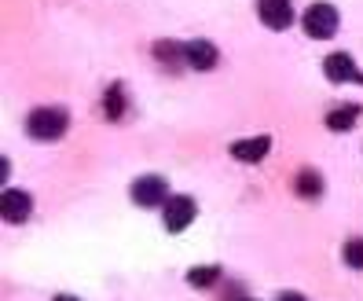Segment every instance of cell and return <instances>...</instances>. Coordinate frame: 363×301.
Here are the masks:
<instances>
[{
    "label": "cell",
    "mask_w": 363,
    "mask_h": 301,
    "mask_svg": "<svg viewBox=\"0 0 363 301\" xmlns=\"http://www.w3.org/2000/svg\"><path fill=\"white\" fill-rule=\"evenodd\" d=\"M67 125H70L67 111H55V106H40V111H33L30 121H26L30 136H37V140H59L67 133Z\"/></svg>",
    "instance_id": "obj_1"
},
{
    "label": "cell",
    "mask_w": 363,
    "mask_h": 301,
    "mask_svg": "<svg viewBox=\"0 0 363 301\" xmlns=\"http://www.w3.org/2000/svg\"><path fill=\"white\" fill-rule=\"evenodd\" d=\"M301 26H305V33L312 40H327V37L337 33V11L330 4H312L305 11V18H301Z\"/></svg>",
    "instance_id": "obj_2"
},
{
    "label": "cell",
    "mask_w": 363,
    "mask_h": 301,
    "mask_svg": "<svg viewBox=\"0 0 363 301\" xmlns=\"http://www.w3.org/2000/svg\"><path fill=\"white\" fill-rule=\"evenodd\" d=\"M169 195V187H165V177H140L133 184V202L136 206H162Z\"/></svg>",
    "instance_id": "obj_3"
},
{
    "label": "cell",
    "mask_w": 363,
    "mask_h": 301,
    "mask_svg": "<svg viewBox=\"0 0 363 301\" xmlns=\"http://www.w3.org/2000/svg\"><path fill=\"white\" fill-rule=\"evenodd\" d=\"M191 221H195V199L177 195V199L165 202V228L169 231H184Z\"/></svg>",
    "instance_id": "obj_4"
},
{
    "label": "cell",
    "mask_w": 363,
    "mask_h": 301,
    "mask_svg": "<svg viewBox=\"0 0 363 301\" xmlns=\"http://www.w3.org/2000/svg\"><path fill=\"white\" fill-rule=\"evenodd\" d=\"M30 209H33V199L26 195V191H4V195H0V217L11 221V224L26 221Z\"/></svg>",
    "instance_id": "obj_5"
},
{
    "label": "cell",
    "mask_w": 363,
    "mask_h": 301,
    "mask_svg": "<svg viewBox=\"0 0 363 301\" xmlns=\"http://www.w3.org/2000/svg\"><path fill=\"white\" fill-rule=\"evenodd\" d=\"M323 70H327V77H330V81H363V74H359V67H356V59H352V55H345V52L327 55Z\"/></svg>",
    "instance_id": "obj_6"
},
{
    "label": "cell",
    "mask_w": 363,
    "mask_h": 301,
    "mask_svg": "<svg viewBox=\"0 0 363 301\" xmlns=\"http://www.w3.org/2000/svg\"><path fill=\"white\" fill-rule=\"evenodd\" d=\"M261 18L268 23V30H286L294 18L290 0H261Z\"/></svg>",
    "instance_id": "obj_7"
},
{
    "label": "cell",
    "mask_w": 363,
    "mask_h": 301,
    "mask_svg": "<svg viewBox=\"0 0 363 301\" xmlns=\"http://www.w3.org/2000/svg\"><path fill=\"white\" fill-rule=\"evenodd\" d=\"M268 150H272V140L268 136H253V140L231 143V158H239V162H261Z\"/></svg>",
    "instance_id": "obj_8"
},
{
    "label": "cell",
    "mask_w": 363,
    "mask_h": 301,
    "mask_svg": "<svg viewBox=\"0 0 363 301\" xmlns=\"http://www.w3.org/2000/svg\"><path fill=\"white\" fill-rule=\"evenodd\" d=\"M184 59L195 70H213V67H217V48H213L209 40H191V45L184 48Z\"/></svg>",
    "instance_id": "obj_9"
},
{
    "label": "cell",
    "mask_w": 363,
    "mask_h": 301,
    "mask_svg": "<svg viewBox=\"0 0 363 301\" xmlns=\"http://www.w3.org/2000/svg\"><path fill=\"white\" fill-rule=\"evenodd\" d=\"M356 118H359V106H337V111H330L327 114V128H334V133H345V128H352L356 125Z\"/></svg>",
    "instance_id": "obj_10"
},
{
    "label": "cell",
    "mask_w": 363,
    "mask_h": 301,
    "mask_svg": "<svg viewBox=\"0 0 363 301\" xmlns=\"http://www.w3.org/2000/svg\"><path fill=\"white\" fill-rule=\"evenodd\" d=\"M213 279H217V268H213V265H199V268L187 272V283L191 287H209Z\"/></svg>",
    "instance_id": "obj_11"
},
{
    "label": "cell",
    "mask_w": 363,
    "mask_h": 301,
    "mask_svg": "<svg viewBox=\"0 0 363 301\" xmlns=\"http://www.w3.org/2000/svg\"><path fill=\"white\" fill-rule=\"evenodd\" d=\"M121 111H125V96H121V84H114V89L106 92V114L121 118Z\"/></svg>",
    "instance_id": "obj_12"
},
{
    "label": "cell",
    "mask_w": 363,
    "mask_h": 301,
    "mask_svg": "<svg viewBox=\"0 0 363 301\" xmlns=\"http://www.w3.org/2000/svg\"><path fill=\"white\" fill-rule=\"evenodd\" d=\"M345 265L349 268H363V239L345 243Z\"/></svg>",
    "instance_id": "obj_13"
},
{
    "label": "cell",
    "mask_w": 363,
    "mask_h": 301,
    "mask_svg": "<svg viewBox=\"0 0 363 301\" xmlns=\"http://www.w3.org/2000/svg\"><path fill=\"white\" fill-rule=\"evenodd\" d=\"M319 187H323V184H319V177L315 173H301V177H297V191H301V195H319Z\"/></svg>",
    "instance_id": "obj_14"
},
{
    "label": "cell",
    "mask_w": 363,
    "mask_h": 301,
    "mask_svg": "<svg viewBox=\"0 0 363 301\" xmlns=\"http://www.w3.org/2000/svg\"><path fill=\"white\" fill-rule=\"evenodd\" d=\"M279 301H305V297H301V294H283Z\"/></svg>",
    "instance_id": "obj_15"
},
{
    "label": "cell",
    "mask_w": 363,
    "mask_h": 301,
    "mask_svg": "<svg viewBox=\"0 0 363 301\" xmlns=\"http://www.w3.org/2000/svg\"><path fill=\"white\" fill-rule=\"evenodd\" d=\"M55 301H77V297H67V294H59V297H55Z\"/></svg>",
    "instance_id": "obj_16"
}]
</instances>
